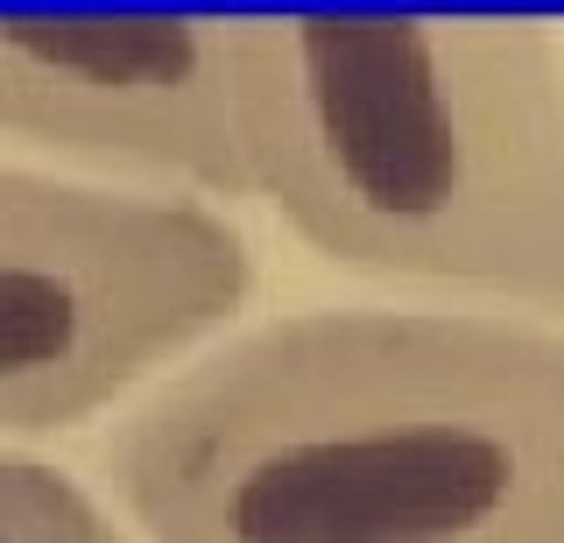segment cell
Returning <instances> with one entry per match:
<instances>
[{"label": "cell", "mask_w": 564, "mask_h": 543, "mask_svg": "<svg viewBox=\"0 0 564 543\" xmlns=\"http://www.w3.org/2000/svg\"><path fill=\"white\" fill-rule=\"evenodd\" d=\"M106 480L149 543H564V332L275 318L141 402Z\"/></svg>", "instance_id": "cell-1"}, {"label": "cell", "mask_w": 564, "mask_h": 543, "mask_svg": "<svg viewBox=\"0 0 564 543\" xmlns=\"http://www.w3.org/2000/svg\"><path fill=\"white\" fill-rule=\"evenodd\" d=\"M247 198L352 275L564 311V57L522 14H234Z\"/></svg>", "instance_id": "cell-2"}, {"label": "cell", "mask_w": 564, "mask_h": 543, "mask_svg": "<svg viewBox=\"0 0 564 543\" xmlns=\"http://www.w3.org/2000/svg\"><path fill=\"white\" fill-rule=\"evenodd\" d=\"M247 290V234L205 198L0 163V431L85 424L212 339Z\"/></svg>", "instance_id": "cell-3"}, {"label": "cell", "mask_w": 564, "mask_h": 543, "mask_svg": "<svg viewBox=\"0 0 564 543\" xmlns=\"http://www.w3.org/2000/svg\"><path fill=\"white\" fill-rule=\"evenodd\" d=\"M0 134L113 177L247 198L226 14H0Z\"/></svg>", "instance_id": "cell-4"}, {"label": "cell", "mask_w": 564, "mask_h": 543, "mask_svg": "<svg viewBox=\"0 0 564 543\" xmlns=\"http://www.w3.org/2000/svg\"><path fill=\"white\" fill-rule=\"evenodd\" d=\"M0 543H128L70 473L0 452Z\"/></svg>", "instance_id": "cell-5"}]
</instances>
